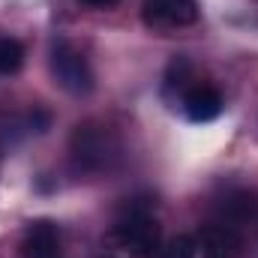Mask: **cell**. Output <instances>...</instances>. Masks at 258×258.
Returning <instances> with one entry per match:
<instances>
[{
	"instance_id": "8992f818",
	"label": "cell",
	"mask_w": 258,
	"mask_h": 258,
	"mask_svg": "<svg viewBox=\"0 0 258 258\" xmlns=\"http://www.w3.org/2000/svg\"><path fill=\"white\" fill-rule=\"evenodd\" d=\"M180 108H183L186 120H192V123H210V120H216L222 114V96L210 84H192L180 96Z\"/></svg>"
},
{
	"instance_id": "30bf717a",
	"label": "cell",
	"mask_w": 258,
	"mask_h": 258,
	"mask_svg": "<svg viewBox=\"0 0 258 258\" xmlns=\"http://www.w3.org/2000/svg\"><path fill=\"white\" fill-rule=\"evenodd\" d=\"M156 258H195V240L189 234H177L168 243H162Z\"/></svg>"
},
{
	"instance_id": "8fae6325",
	"label": "cell",
	"mask_w": 258,
	"mask_h": 258,
	"mask_svg": "<svg viewBox=\"0 0 258 258\" xmlns=\"http://www.w3.org/2000/svg\"><path fill=\"white\" fill-rule=\"evenodd\" d=\"M84 6H93V9H111V6H117L120 0H81Z\"/></svg>"
},
{
	"instance_id": "52a82bcc",
	"label": "cell",
	"mask_w": 258,
	"mask_h": 258,
	"mask_svg": "<svg viewBox=\"0 0 258 258\" xmlns=\"http://www.w3.org/2000/svg\"><path fill=\"white\" fill-rule=\"evenodd\" d=\"M201 252H204V258H237L240 237H237L234 225H225V222L207 225L201 234Z\"/></svg>"
},
{
	"instance_id": "3957f363",
	"label": "cell",
	"mask_w": 258,
	"mask_h": 258,
	"mask_svg": "<svg viewBox=\"0 0 258 258\" xmlns=\"http://www.w3.org/2000/svg\"><path fill=\"white\" fill-rule=\"evenodd\" d=\"M48 69H51L54 84L60 90H66L69 96H87L96 87V78H93V69L87 63V57L69 39H63V36H54L51 39Z\"/></svg>"
},
{
	"instance_id": "277c9868",
	"label": "cell",
	"mask_w": 258,
	"mask_h": 258,
	"mask_svg": "<svg viewBox=\"0 0 258 258\" xmlns=\"http://www.w3.org/2000/svg\"><path fill=\"white\" fill-rule=\"evenodd\" d=\"M198 18H201L198 0H144L141 3V21L153 30L189 27Z\"/></svg>"
},
{
	"instance_id": "6da1fadb",
	"label": "cell",
	"mask_w": 258,
	"mask_h": 258,
	"mask_svg": "<svg viewBox=\"0 0 258 258\" xmlns=\"http://www.w3.org/2000/svg\"><path fill=\"white\" fill-rule=\"evenodd\" d=\"M69 156L75 171H84V174L108 171L120 159V138L114 135V129H108L99 120H84L72 129Z\"/></svg>"
},
{
	"instance_id": "9c48e42d",
	"label": "cell",
	"mask_w": 258,
	"mask_h": 258,
	"mask_svg": "<svg viewBox=\"0 0 258 258\" xmlns=\"http://www.w3.org/2000/svg\"><path fill=\"white\" fill-rule=\"evenodd\" d=\"M24 66V45L12 36H0V75H15Z\"/></svg>"
},
{
	"instance_id": "ba28073f",
	"label": "cell",
	"mask_w": 258,
	"mask_h": 258,
	"mask_svg": "<svg viewBox=\"0 0 258 258\" xmlns=\"http://www.w3.org/2000/svg\"><path fill=\"white\" fill-rule=\"evenodd\" d=\"M258 201L252 192H234L225 198L222 204V213H225V225H234V222H246L249 216H255ZM237 228V225H234Z\"/></svg>"
},
{
	"instance_id": "5b68a950",
	"label": "cell",
	"mask_w": 258,
	"mask_h": 258,
	"mask_svg": "<svg viewBox=\"0 0 258 258\" xmlns=\"http://www.w3.org/2000/svg\"><path fill=\"white\" fill-rule=\"evenodd\" d=\"M21 258H57L60 255V228L51 219H33L27 222L21 234Z\"/></svg>"
},
{
	"instance_id": "7a4b0ae2",
	"label": "cell",
	"mask_w": 258,
	"mask_h": 258,
	"mask_svg": "<svg viewBox=\"0 0 258 258\" xmlns=\"http://www.w3.org/2000/svg\"><path fill=\"white\" fill-rule=\"evenodd\" d=\"M114 234L117 240L126 246L132 255L138 258H156L162 249V228H159V219L153 216L150 204L135 198L123 204L120 216L114 219Z\"/></svg>"
}]
</instances>
